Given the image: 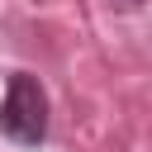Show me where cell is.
<instances>
[{"instance_id": "cell-2", "label": "cell", "mask_w": 152, "mask_h": 152, "mask_svg": "<svg viewBox=\"0 0 152 152\" xmlns=\"http://www.w3.org/2000/svg\"><path fill=\"white\" fill-rule=\"evenodd\" d=\"M128 5H138V0H128Z\"/></svg>"}, {"instance_id": "cell-1", "label": "cell", "mask_w": 152, "mask_h": 152, "mask_svg": "<svg viewBox=\"0 0 152 152\" xmlns=\"http://www.w3.org/2000/svg\"><path fill=\"white\" fill-rule=\"evenodd\" d=\"M0 133L19 147H38L48 138V90L38 76L14 71L0 100Z\"/></svg>"}]
</instances>
